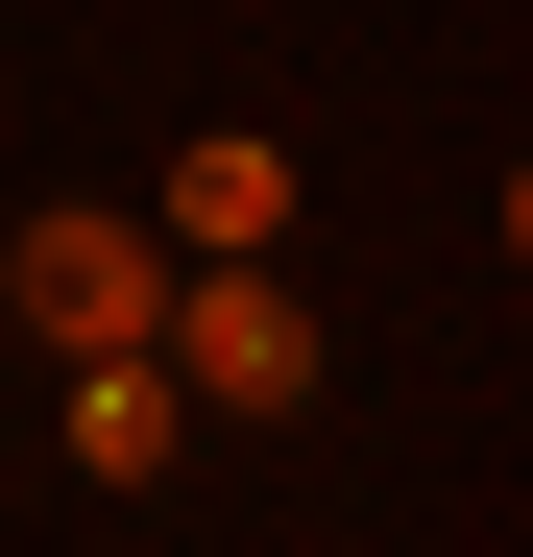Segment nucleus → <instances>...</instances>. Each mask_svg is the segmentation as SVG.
<instances>
[{
    "instance_id": "nucleus-3",
    "label": "nucleus",
    "mask_w": 533,
    "mask_h": 557,
    "mask_svg": "<svg viewBox=\"0 0 533 557\" xmlns=\"http://www.w3.org/2000/svg\"><path fill=\"white\" fill-rule=\"evenodd\" d=\"M170 267H243V243H292V146H266V122H195V146H170V219H146Z\"/></svg>"
},
{
    "instance_id": "nucleus-1",
    "label": "nucleus",
    "mask_w": 533,
    "mask_h": 557,
    "mask_svg": "<svg viewBox=\"0 0 533 557\" xmlns=\"http://www.w3.org/2000/svg\"><path fill=\"white\" fill-rule=\"evenodd\" d=\"M146 363H170V388H195V436L219 412H315V315H292V267H170V315H146Z\"/></svg>"
},
{
    "instance_id": "nucleus-4",
    "label": "nucleus",
    "mask_w": 533,
    "mask_h": 557,
    "mask_svg": "<svg viewBox=\"0 0 533 557\" xmlns=\"http://www.w3.org/2000/svg\"><path fill=\"white\" fill-rule=\"evenodd\" d=\"M170 460H195V388H170L146 339H122V363H73V485H170Z\"/></svg>"
},
{
    "instance_id": "nucleus-2",
    "label": "nucleus",
    "mask_w": 533,
    "mask_h": 557,
    "mask_svg": "<svg viewBox=\"0 0 533 557\" xmlns=\"http://www.w3.org/2000/svg\"><path fill=\"white\" fill-rule=\"evenodd\" d=\"M0 292H25V339H49V363H122V339L170 315V243H146V219H98V195H49L25 243H0Z\"/></svg>"
}]
</instances>
